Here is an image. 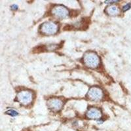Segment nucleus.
<instances>
[{
  "label": "nucleus",
  "mask_w": 131,
  "mask_h": 131,
  "mask_svg": "<svg viewBox=\"0 0 131 131\" xmlns=\"http://www.w3.org/2000/svg\"><path fill=\"white\" fill-rule=\"evenodd\" d=\"M84 64L90 68H96L100 63L99 57L92 52H86L83 57Z\"/></svg>",
  "instance_id": "1"
},
{
  "label": "nucleus",
  "mask_w": 131,
  "mask_h": 131,
  "mask_svg": "<svg viewBox=\"0 0 131 131\" xmlns=\"http://www.w3.org/2000/svg\"><path fill=\"white\" fill-rule=\"evenodd\" d=\"M58 26L57 24L52 22L43 23L40 27V31L45 35H54L58 31Z\"/></svg>",
  "instance_id": "2"
},
{
  "label": "nucleus",
  "mask_w": 131,
  "mask_h": 131,
  "mask_svg": "<svg viewBox=\"0 0 131 131\" xmlns=\"http://www.w3.org/2000/svg\"><path fill=\"white\" fill-rule=\"evenodd\" d=\"M18 102L23 105H28L32 102L33 93L29 91H20L17 95Z\"/></svg>",
  "instance_id": "3"
},
{
  "label": "nucleus",
  "mask_w": 131,
  "mask_h": 131,
  "mask_svg": "<svg viewBox=\"0 0 131 131\" xmlns=\"http://www.w3.org/2000/svg\"><path fill=\"white\" fill-rule=\"evenodd\" d=\"M87 97L92 101H100L103 98V92L100 88L92 87L87 93Z\"/></svg>",
  "instance_id": "4"
},
{
  "label": "nucleus",
  "mask_w": 131,
  "mask_h": 131,
  "mask_svg": "<svg viewBox=\"0 0 131 131\" xmlns=\"http://www.w3.org/2000/svg\"><path fill=\"white\" fill-rule=\"evenodd\" d=\"M51 13L54 16L60 19L66 18L69 15L68 10L64 7L60 6V5L54 7L51 10Z\"/></svg>",
  "instance_id": "5"
},
{
  "label": "nucleus",
  "mask_w": 131,
  "mask_h": 131,
  "mask_svg": "<svg viewBox=\"0 0 131 131\" xmlns=\"http://www.w3.org/2000/svg\"><path fill=\"white\" fill-rule=\"evenodd\" d=\"M63 104V102L58 98H52L49 99L47 102L48 107L54 112H58L60 110Z\"/></svg>",
  "instance_id": "6"
},
{
  "label": "nucleus",
  "mask_w": 131,
  "mask_h": 131,
  "mask_svg": "<svg viewBox=\"0 0 131 131\" xmlns=\"http://www.w3.org/2000/svg\"><path fill=\"white\" fill-rule=\"evenodd\" d=\"M86 116L90 119H99L102 117V112L100 110L96 107H91L86 113Z\"/></svg>",
  "instance_id": "7"
},
{
  "label": "nucleus",
  "mask_w": 131,
  "mask_h": 131,
  "mask_svg": "<svg viewBox=\"0 0 131 131\" xmlns=\"http://www.w3.org/2000/svg\"><path fill=\"white\" fill-rule=\"evenodd\" d=\"M106 11L109 15H111V16H115V15H117L119 13V9L117 7L115 6L108 7L106 9Z\"/></svg>",
  "instance_id": "8"
},
{
  "label": "nucleus",
  "mask_w": 131,
  "mask_h": 131,
  "mask_svg": "<svg viewBox=\"0 0 131 131\" xmlns=\"http://www.w3.org/2000/svg\"><path fill=\"white\" fill-rule=\"evenodd\" d=\"M7 114L10 115H11V116L13 117H15V116H17L18 115V113L17 112H16L15 110H10L7 111V112H6Z\"/></svg>",
  "instance_id": "9"
},
{
  "label": "nucleus",
  "mask_w": 131,
  "mask_h": 131,
  "mask_svg": "<svg viewBox=\"0 0 131 131\" xmlns=\"http://www.w3.org/2000/svg\"><path fill=\"white\" fill-rule=\"evenodd\" d=\"M130 8H131V3H127V4L125 5V6H123V10L124 12H125V11L129 10Z\"/></svg>",
  "instance_id": "10"
},
{
  "label": "nucleus",
  "mask_w": 131,
  "mask_h": 131,
  "mask_svg": "<svg viewBox=\"0 0 131 131\" xmlns=\"http://www.w3.org/2000/svg\"><path fill=\"white\" fill-rule=\"evenodd\" d=\"M117 2H119V1L116 0V1H106L105 3H107V4H112V3H117Z\"/></svg>",
  "instance_id": "11"
},
{
  "label": "nucleus",
  "mask_w": 131,
  "mask_h": 131,
  "mask_svg": "<svg viewBox=\"0 0 131 131\" xmlns=\"http://www.w3.org/2000/svg\"><path fill=\"white\" fill-rule=\"evenodd\" d=\"M18 6L16 5H13L12 6H11V9L12 10H17L18 9Z\"/></svg>",
  "instance_id": "12"
},
{
  "label": "nucleus",
  "mask_w": 131,
  "mask_h": 131,
  "mask_svg": "<svg viewBox=\"0 0 131 131\" xmlns=\"http://www.w3.org/2000/svg\"><path fill=\"white\" fill-rule=\"evenodd\" d=\"M96 122H97V123H98V124H102L103 122H104V121H103L102 119H98V120H97Z\"/></svg>",
  "instance_id": "13"
}]
</instances>
